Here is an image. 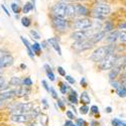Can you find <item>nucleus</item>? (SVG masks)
<instances>
[{
    "instance_id": "f257e3e1",
    "label": "nucleus",
    "mask_w": 126,
    "mask_h": 126,
    "mask_svg": "<svg viewBox=\"0 0 126 126\" xmlns=\"http://www.w3.org/2000/svg\"><path fill=\"white\" fill-rule=\"evenodd\" d=\"M111 12V8L106 3H98L92 11V16L96 19H104L105 16L109 15Z\"/></svg>"
},
{
    "instance_id": "f03ea898",
    "label": "nucleus",
    "mask_w": 126,
    "mask_h": 126,
    "mask_svg": "<svg viewBox=\"0 0 126 126\" xmlns=\"http://www.w3.org/2000/svg\"><path fill=\"white\" fill-rule=\"evenodd\" d=\"M118 57L115 54H109L100 62V69L102 71H108L115 67Z\"/></svg>"
},
{
    "instance_id": "7ed1b4c3",
    "label": "nucleus",
    "mask_w": 126,
    "mask_h": 126,
    "mask_svg": "<svg viewBox=\"0 0 126 126\" xmlns=\"http://www.w3.org/2000/svg\"><path fill=\"white\" fill-rule=\"evenodd\" d=\"M33 109V103L31 102H25V103H20L16 104L15 106L11 109V112L14 114H25L28 113L30 110Z\"/></svg>"
},
{
    "instance_id": "20e7f679",
    "label": "nucleus",
    "mask_w": 126,
    "mask_h": 126,
    "mask_svg": "<svg viewBox=\"0 0 126 126\" xmlns=\"http://www.w3.org/2000/svg\"><path fill=\"white\" fill-rule=\"evenodd\" d=\"M51 24L54 26V28L58 31H65L67 30V28L69 27V22L68 20L65 18H61V17H57V16H52L51 19Z\"/></svg>"
},
{
    "instance_id": "39448f33",
    "label": "nucleus",
    "mask_w": 126,
    "mask_h": 126,
    "mask_svg": "<svg viewBox=\"0 0 126 126\" xmlns=\"http://www.w3.org/2000/svg\"><path fill=\"white\" fill-rule=\"evenodd\" d=\"M93 34H94V32L90 28L86 29V30H77L71 34V38L76 40V41H80V40L89 39Z\"/></svg>"
},
{
    "instance_id": "423d86ee",
    "label": "nucleus",
    "mask_w": 126,
    "mask_h": 126,
    "mask_svg": "<svg viewBox=\"0 0 126 126\" xmlns=\"http://www.w3.org/2000/svg\"><path fill=\"white\" fill-rule=\"evenodd\" d=\"M107 55H109L107 47H100L96 48L95 50L93 51V54L90 57V59L93 62H95V63H100Z\"/></svg>"
},
{
    "instance_id": "0eeeda50",
    "label": "nucleus",
    "mask_w": 126,
    "mask_h": 126,
    "mask_svg": "<svg viewBox=\"0 0 126 126\" xmlns=\"http://www.w3.org/2000/svg\"><path fill=\"white\" fill-rule=\"evenodd\" d=\"M93 25V21L90 18H80L77 19L76 21L73 23V27L77 30H86L91 28Z\"/></svg>"
},
{
    "instance_id": "6e6552de",
    "label": "nucleus",
    "mask_w": 126,
    "mask_h": 126,
    "mask_svg": "<svg viewBox=\"0 0 126 126\" xmlns=\"http://www.w3.org/2000/svg\"><path fill=\"white\" fill-rule=\"evenodd\" d=\"M67 4L64 2H58L51 8V13L54 16L65 18L66 17V10H67Z\"/></svg>"
},
{
    "instance_id": "1a4fd4ad",
    "label": "nucleus",
    "mask_w": 126,
    "mask_h": 126,
    "mask_svg": "<svg viewBox=\"0 0 126 126\" xmlns=\"http://www.w3.org/2000/svg\"><path fill=\"white\" fill-rule=\"evenodd\" d=\"M93 47V44L89 39H85V40H80V41H76L75 44H73V48L77 51H84L90 49Z\"/></svg>"
},
{
    "instance_id": "9d476101",
    "label": "nucleus",
    "mask_w": 126,
    "mask_h": 126,
    "mask_svg": "<svg viewBox=\"0 0 126 126\" xmlns=\"http://www.w3.org/2000/svg\"><path fill=\"white\" fill-rule=\"evenodd\" d=\"M14 63V59L11 55H3L0 56V69H4L11 67Z\"/></svg>"
},
{
    "instance_id": "9b49d317",
    "label": "nucleus",
    "mask_w": 126,
    "mask_h": 126,
    "mask_svg": "<svg viewBox=\"0 0 126 126\" xmlns=\"http://www.w3.org/2000/svg\"><path fill=\"white\" fill-rule=\"evenodd\" d=\"M10 120L15 123H26L30 120V118L26 113L25 114H13L10 117Z\"/></svg>"
},
{
    "instance_id": "f8f14e48",
    "label": "nucleus",
    "mask_w": 126,
    "mask_h": 126,
    "mask_svg": "<svg viewBox=\"0 0 126 126\" xmlns=\"http://www.w3.org/2000/svg\"><path fill=\"white\" fill-rule=\"evenodd\" d=\"M105 36H106V33H105L104 31L102 30V31H99V32L94 33V34L89 38V40L91 41L93 45H95V44H98L99 41H101Z\"/></svg>"
},
{
    "instance_id": "ddd939ff",
    "label": "nucleus",
    "mask_w": 126,
    "mask_h": 126,
    "mask_svg": "<svg viewBox=\"0 0 126 126\" xmlns=\"http://www.w3.org/2000/svg\"><path fill=\"white\" fill-rule=\"evenodd\" d=\"M15 91V96L17 97H24L28 94H30V87L26 86H20L18 89L14 90Z\"/></svg>"
},
{
    "instance_id": "4468645a",
    "label": "nucleus",
    "mask_w": 126,
    "mask_h": 126,
    "mask_svg": "<svg viewBox=\"0 0 126 126\" xmlns=\"http://www.w3.org/2000/svg\"><path fill=\"white\" fill-rule=\"evenodd\" d=\"M75 7H76V15L77 16H86L89 14L88 9L84 5H82L80 3H75Z\"/></svg>"
},
{
    "instance_id": "2eb2a0df",
    "label": "nucleus",
    "mask_w": 126,
    "mask_h": 126,
    "mask_svg": "<svg viewBox=\"0 0 126 126\" xmlns=\"http://www.w3.org/2000/svg\"><path fill=\"white\" fill-rule=\"evenodd\" d=\"M47 43H48V45H50L52 47H54V49L58 52L59 56H62V49H61L60 44H59V41L57 40V38L51 37V38H49V39L47 40Z\"/></svg>"
},
{
    "instance_id": "dca6fc26",
    "label": "nucleus",
    "mask_w": 126,
    "mask_h": 126,
    "mask_svg": "<svg viewBox=\"0 0 126 126\" xmlns=\"http://www.w3.org/2000/svg\"><path fill=\"white\" fill-rule=\"evenodd\" d=\"M66 16H68V17H75V16H77V15H76L75 3H68V4H67Z\"/></svg>"
},
{
    "instance_id": "f3484780",
    "label": "nucleus",
    "mask_w": 126,
    "mask_h": 126,
    "mask_svg": "<svg viewBox=\"0 0 126 126\" xmlns=\"http://www.w3.org/2000/svg\"><path fill=\"white\" fill-rule=\"evenodd\" d=\"M15 96V91L14 90H10V91H4L0 93V100H8L11 99Z\"/></svg>"
},
{
    "instance_id": "a211bd4d",
    "label": "nucleus",
    "mask_w": 126,
    "mask_h": 126,
    "mask_svg": "<svg viewBox=\"0 0 126 126\" xmlns=\"http://www.w3.org/2000/svg\"><path fill=\"white\" fill-rule=\"evenodd\" d=\"M118 35H119V32H118L117 30H112L111 32L108 34V36H106L107 43H109V44H114L115 41L118 39Z\"/></svg>"
},
{
    "instance_id": "6ab92c4d",
    "label": "nucleus",
    "mask_w": 126,
    "mask_h": 126,
    "mask_svg": "<svg viewBox=\"0 0 126 126\" xmlns=\"http://www.w3.org/2000/svg\"><path fill=\"white\" fill-rule=\"evenodd\" d=\"M122 68H120V67H114V68L111 69V71L109 73V79H110V81H114L115 79L117 78V76H118V74L120 73V70Z\"/></svg>"
},
{
    "instance_id": "aec40b11",
    "label": "nucleus",
    "mask_w": 126,
    "mask_h": 126,
    "mask_svg": "<svg viewBox=\"0 0 126 126\" xmlns=\"http://www.w3.org/2000/svg\"><path fill=\"white\" fill-rule=\"evenodd\" d=\"M20 39H21V41L23 43V45L25 46V47H26V49H27L28 56H29L31 59H33V58H34V54L32 52V50H31V47H30V45H29V43H28V40H27L26 38H24L23 36H20Z\"/></svg>"
},
{
    "instance_id": "412c9836",
    "label": "nucleus",
    "mask_w": 126,
    "mask_h": 126,
    "mask_svg": "<svg viewBox=\"0 0 126 126\" xmlns=\"http://www.w3.org/2000/svg\"><path fill=\"white\" fill-rule=\"evenodd\" d=\"M8 84H9L10 86H13V87H20V86L23 85L22 80L20 79V78H18V77H13V78H11Z\"/></svg>"
},
{
    "instance_id": "4be33fe9",
    "label": "nucleus",
    "mask_w": 126,
    "mask_h": 126,
    "mask_svg": "<svg viewBox=\"0 0 126 126\" xmlns=\"http://www.w3.org/2000/svg\"><path fill=\"white\" fill-rule=\"evenodd\" d=\"M80 100H81V102H82L84 105H88V104H90V102H91V98H90V96L88 95L87 92H83V93L81 94Z\"/></svg>"
},
{
    "instance_id": "5701e85b",
    "label": "nucleus",
    "mask_w": 126,
    "mask_h": 126,
    "mask_svg": "<svg viewBox=\"0 0 126 126\" xmlns=\"http://www.w3.org/2000/svg\"><path fill=\"white\" fill-rule=\"evenodd\" d=\"M45 69H46V72H47V78H48L50 81L54 82L56 79H55V74H54V73H52V71H51V68H50L48 65H45Z\"/></svg>"
},
{
    "instance_id": "b1692460",
    "label": "nucleus",
    "mask_w": 126,
    "mask_h": 126,
    "mask_svg": "<svg viewBox=\"0 0 126 126\" xmlns=\"http://www.w3.org/2000/svg\"><path fill=\"white\" fill-rule=\"evenodd\" d=\"M30 47H31V50H32L33 54H35V55H37V56H40L41 47H40L39 44H37V43H33V45H32V46H30Z\"/></svg>"
},
{
    "instance_id": "393cba45",
    "label": "nucleus",
    "mask_w": 126,
    "mask_h": 126,
    "mask_svg": "<svg viewBox=\"0 0 126 126\" xmlns=\"http://www.w3.org/2000/svg\"><path fill=\"white\" fill-rule=\"evenodd\" d=\"M113 29H114V25H113V23L111 21H106L105 22V25L103 27V31L105 33L106 32H111Z\"/></svg>"
},
{
    "instance_id": "a878e982",
    "label": "nucleus",
    "mask_w": 126,
    "mask_h": 126,
    "mask_svg": "<svg viewBox=\"0 0 126 126\" xmlns=\"http://www.w3.org/2000/svg\"><path fill=\"white\" fill-rule=\"evenodd\" d=\"M69 101L71 103H74V104H77L78 103V94L76 91H72V93L69 95Z\"/></svg>"
},
{
    "instance_id": "bb28decb",
    "label": "nucleus",
    "mask_w": 126,
    "mask_h": 126,
    "mask_svg": "<svg viewBox=\"0 0 126 126\" xmlns=\"http://www.w3.org/2000/svg\"><path fill=\"white\" fill-rule=\"evenodd\" d=\"M33 5L32 4H31V2H26L25 4H24V6L22 7V12L23 13H28V12H30L31 11V10H32L33 9Z\"/></svg>"
},
{
    "instance_id": "cd10ccee",
    "label": "nucleus",
    "mask_w": 126,
    "mask_h": 126,
    "mask_svg": "<svg viewBox=\"0 0 126 126\" xmlns=\"http://www.w3.org/2000/svg\"><path fill=\"white\" fill-rule=\"evenodd\" d=\"M38 117H39V122L40 124L43 125V126H47V123H48V118L47 115H38Z\"/></svg>"
},
{
    "instance_id": "c85d7f7f",
    "label": "nucleus",
    "mask_w": 126,
    "mask_h": 126,
    "mask_svg": "<svg viewBox=\"0 0 126 126\" xmlns=\"http://www.w3.org/2000/svg\"><path fill=\"white\" fill-rule=\"evenodd\" d=\"M70 87L68 84H65V83H61V87H60V90H61V93L64 94V95H66V94L68 93Z\"/></svg>"
},
{
    "instance_id": "c756f323",
    "label": "nucleus",
    "mask_w": 126,
    "mask_h": 126,
    "mask_svg": "<svg viewBox=\"0 0 126 126\" xmlns=\"http://www.w3.org/2000/svg\"><path fill=\"white\" fill-rule=\"evenodd\" d=\"M117 94L118 96L121 97V98H124L126 96V90H125V86H122V87H119L117 89Z\"/></svg>"
},
{
    "instance_id": "7c9ffc66",
    "label": "nucleus",
    "mask_w": 126,
    "mask_h": 126,
    "mask_svg": "<svg viewBox=\"0 0 126 126\" xmlns=\"http://www.w3.org/2000/svg\"><path fill=\"white\" fill-rule=\"evenodd\" d=\"M21 24H22L23 26H25V27H29L30 24H31V21H30V19H29L28 17L24 16V17L21 18Z\"/></svg>"
},
{
    "instance_id": "2f4dec72",
    "label": "nucleus",
    "mask_w": 126,
    "mask_h": 126,
    "mask_svg": "<svg viewBox=\"0 0 126 126\" xmlns=\"http://www.w3.org/2000/svg\"><path fill=\"white\" fill-rule=\"evenodd\" d=\"M112 125L113 126H125V122L124 121H121L118 118H114L112 120Z\"/></svg>"
},
{
    "instance_id": "473e14b6",
    "label": "nucleus",
    "mask_w": 126,
    "mask_h": 126,
    "mask_svg": "<svg viewBox=\"0 0 126 126\" xmlns=\"http://www.w3.org/2000/svg\"><path fill=\"white\" fill-rule=\"evenodd\" d=\"M89 107H88V105H82V106L80 107V113L83 114V115H85V114H88L89 112Z\"/></svg>"
},
{
    "instance_id": "72a5a7b5",
    "label": "nucleus",
    "mask_w": 126,
    "mask_h": 126,
    "mask_svg": "<svg viewBox=\"0 0 126 126\" xmlns=\"http://www.w3.org/2000/svg\"><path fill=\"white\" fill-rule=\"evenodd\" d=\"M11 9H12V11L17 15L18 13H19V11H20V7H19V5L18 4H16V3H12L11 4Z\"/></svg>"
},
{
    "instance_id": "f704fd0d",
    "label": "nucleus",
    "mask_w": 126,
    "mask_h": 126,
    "mask_svg": "<svg viewBox=\"0 0 126 126\" xmlns=\"http://www.w3.org/2000/svg\"><path fill=\"white\" fill-rule=\"evenodd\" d=\"M22 83H23V85L26 86V87H30L31 85H32V81H31L30 78H25L24 80H22Z\"/></svg>"
},
{
    "instance_id": "c9c22d12",
    "label": "nucleus",
    "mask_w": 126,
    "mask_h": 126,
    "mask_svg": "<svg viewBox=\"0 0 126 126\" xmlns=\"http://www.w3.org/2000/svg\"><path fill=\"white\" fill-rule=\"evenodd\" d=\"M30 34L32 35V36H33L35 39H39V38H40V35H39V33L37 32L36 30H34V29H31V30H30Z\"/></svg>"
},
{
    "instance_id": "e433bc0d",
    "label": "nucleus",
    "mask_w": 126,
    "mask_h": 126,
    "mask_svg": "<svg viewBox=\"0 0 126 126\" xmlns=\"http://www.w3.org/2000/svg\"><path fill=\"white\" fill-rule=\"evenodd\" d=\"M9 88V84L8 83H2V84H0V91L1 92H3V91H5V90H7Z\"/></svg>"
},
{
    "instance_id": "4c0bfd02",
    "label": "nucleus",
    "mask_w": 126,
    "mask_h": 126,
    "mask_svg": "<svg viewBox=\"0 0 126 126\" xmlns=\"http://www.w3.org/2000/svg\"><path fill=\"white\" fill-rule=\"evenodd\" d=\"M65 77H66V80H67V81H68V82H69V83L71 84V85H74V84L76 83L75 79L73 78V77H71V76H67V75H66Z\"/></svg>"
},
{
    "instance_id": "58836bf2",
    "label": "nucleus",
    "mask_w": 126,
    "mask_h": 126,
    "mask_svg": "<svg viewBox=\"0 0 126 126\" xmlns=\"http://www.w3.org/2000/svg\"><path fill=\"white\" fill-rule=\"evenodd\" d=\"M76 125H77V126H85V125H86V122H85V120L82 119V118H78Z\"/></svg>"
},
{
    "instance_id": "ea45409f",
    "label": "nucleus",
    "mask_w": 126,
    "mask_h": 126,
    "mask_svg": "<svg viewBox=\"0 0 126 126\" xmlns=\"http://www.w3.org/2000/svg\"><path fill=\"white\" fill-rule=\"evenodd\" d=\"M58 73L61 76H63V77L66 76V71L64 70V68H63V67H58Z\"/></svg>"
},
{
    "instance_id": "a19ab883",
    "label": "nucleus",
    "mask_w": 126,
    "mask_h": 126,
    "mask_svg": "<svg viewBox=\"0 0 126 126\" xmlns=\"http://www.w3.org/2000/svg\"><path fill=\"white\" fill-rule=\"evenodd\" d=\"M49 92L51 93V96H52V98H54V99H59L58 94H57V92H56V90L54 88H49Z\"/></svg>"
},
{
    "instance_id": "79ce46f5",
    "label": "nucleus",
    "mask_w": 126,
    "mask_h": 126,
    "mask_svg": "<svg viewBox=\"0 0 126 126\" xmlns=\"http://www.w3.org/2000/svg\"><path fill=\"white\" fill-rule=\"evenodd\" d=\"M125 36H126V35H125V31H124V30L122 31V32H120V33H119V35H118V38L122 41L123 44L125 43Z\"/></svg>"
},
{
    "instance_id": "37998d69",
    "label": "nucleus",
    "mask_w": 126,
    "mask_h": 126,
    "mask_svg": "<svg viewBox=\"0 0 126 126\" xmlns=\"http://www.w3.org/2000/svg\"><path fill=\"white\" fill-rule=\"evenodd\" d=\"M110 84H111V86H112L114 89H116V90H117V89L119 88V83L116 82L115 80H114V81H110Z\"/></svg>"
},
{
    "instance_id": "c03bdc74",
    "label": "nucleus",
    "mask_w": 126,
    "mask_h": 126,
    "mask_svg": "<svg viewBox=\"0 0 126 126\" xmlns=\"http://www.w3.org/2000/svg\"><path fill=\"white\" fill-rule=\"evenodd\" d=\"M66 114H67V116H68V118H69L70 120H72V119H74V118H75L74 113H73L72 111H70V110H68V111L66 112Z\"/></svg>"
},
{
    "instance_id": "a18cd8bd",
    "label": "nucleus",
    "mask_w": 126,
    "mask_h": 126,
    "mask_svg": "<svg viewBox=\"0 0 126 126\" xmlns=\"http://www.w3.org/2000/svg\"><path fill=\"white\" fill-rule=\"evenodd\" d=\"M91 111H92L94 114H98V113H99V108H98V106H96V105H93V106L91 107Z\"/></svg>"
},
{
    "instance_id": "49530a36",
    "label": "nucleus",
    "mask_w": 126,
    "mask_h": 126,
    "mask_svg": "<svg viewBox=\"0 0 126 126\" xmlns=\"http://www.w3.org/2000/svg\"><path fill=\"white\" fill-rule=\"evenodd\" d=\"M41 84H43V86H44V88L46 89V91H47V92H49V87L47 86V81L43 80V81H41Z\"/></svg>"
},
{
    "instance_id": "de8ad7c7",
    "label": "nucleus",
    "mask_w": 126,
    "mask_h": 126,
    "mask_svg": "<svg viewBox=\"0 0 126 126\" xmlns=\"http://www.w3.org/2000/svg\"><path fill=\"white\" fill-rule=\"evenodd\" d=\"M81 85L83 87H87V82H86V79L85 78H82L81 79Z\"/></svg>"
},
{
    "instance_id": "09e8293b",
    "label": "nucleus",
    "mask_w": 126,
    "mask_h": 126,
    "mask_svg": "<svg viewBox=\"0 0 126 126\" xmlns=\"http://www.w3.org/2000/svg\"><path fill=\"white\" fill-rule=\"evenodd\" d=\"M57 100H58V105H59V106H60L62 109H64V108H65V105H64V103H63V102H62L60 99H57Z\"/></svg>"
},
{
    "instance_id": "8fccbe9b",
    "label": "nucleus",
    "mask_w": 126,
    "mask_h": 126,
    "mask_svg": "<svg viewBox=\"0 0 126 126\" xmlns=\"http://www.w3.org/2000/svg\"><path fill=\"white\" fill-rule=\"evenodd\" d=\"M1 7L3 8V10H4V12L6 13V15H7V16H10V13H9V11H8V10H7V8H6V7H5L3 4H1Z\"/></svg>"
},
{
    "instance_id": "3c124183",
    "label": "nucleus",
    "mask_w": 126,
    "mask_h": 126,
    "mask_svg": "<svg viewBox=\"0 0 126 126\" xmlns=\"http://www.w3.org/2000/svg\"><path fill=\"white\" fill-rule=\"evenodd\" d=\"M118 28H119V29H121V30H124V29H125V22L120 23V24H119V26H118Z\"/></svg>"
},
{
    "instance_id": "603ef678",
    "label": "nucleus",
    "mask_w": 126,
    "mask_h": 126,
    "mask_svg": "<svg viewBox=\"0 0 126 126\" xmlns=\"http://www.w3.org/2000/svg\"><path fill=\"white\" fill-rule=\"evenodd\" d=\"M90 124H91V126H98V125H99L98 121H95V120H92Z\"/></svg>"
},
{
    "instance_id": "864d4df0",
    "label": "nucleus",
    "mask_w": 126,
    "mask_h": 126,
    "mask_svg": "<svg viewBox=\"0 0 126 126\" xmlns=\"http://www.w3.org/2000/svg\"><path fill=\"white\" fill-rule=\"evenodd\" d=\"M65 126H73V122L71 120H68L65 122Z\"/></svg>"
},
{
    "instance_id": "5fc2aeb1",
    "label": "nucleus",
    "mask_w": 126,
    "mask_h": 126,
    "mask_svg": "<svg viewBox=\"0 0 126 126\" xmlns=\"http://www.w3.org/2000/svg\"><path fill=\"white\" fill-rule=\"evenodd\" d=\"M75 0H61V2H64V3H72Z\"/></svg>"
},
{
    "instance_id": "6e6d98bb",
    "label": "nucleus",
    "mask_w": 126,
    "mask_h": 126,
    "mask_svg": "<svg viewBox=\"0 0 126 126\" xmlns=\"http://www.w3.org/2000/svg\"><path fill=\"white\" fill-rule=\"evenodd\" d=\"M41 102H43V104L45 105V107L47 108V100L46 99H43V100H41Z\"/></svg>"
},
{
    "instance_id": "4d7b16f0",
    "label": "nucleus",
    "mask_w": 126,
    "mask_h": 126,
    "mask_svg": "<svg viewBox=\"0 0 126 126\" xmlns=\"http://www.w3.org/2000/svg\"><path fill=\"white\" fill-rule=\"evenodd\" d=\"M105 111H106L107 113H111L112 112V108L111 107H107L106 109H105Z\"/></svg>"
},
{
    "instance_id": "13d9d810",
    "label": "nucleus",
    "mask_w": 126,
    "mask_h": 126,
    "mask_svg": "<svg viewBox=\"0 0 126 126\" xmlns=\"http://www.w3.org/2000/svg\"><path fill=\"white\" fill-rule=\"evenodd\" d=\"M4 82H5L4 77H3V76H0V84H2V83H4Z\"/></svg>"
},
{
    "instance_id": "bf43d9fd",
    "label": "nucleus",
    "mask_w": 126,
    "mask_h": 126,
    "mask_svg": "<svg viewBox=\"0 0 126 126\" xmlns=\"http://www.w3.org/2000/svg\"><path fill=\"white\" fill-rule=\"evenodd\" d=\"M3 104H4V101L3 100H0V107L3 106Z\"/></svg>"
},
{
    "instance_id": "052dcab7",
    "label": "nucleus",
    "mask_w": 126,
    "mask_h": 126,
    "mask_svg": "<svg viewBox=\"0 0 126 126\" xmlns=\"http://www.w3.org/2000/svg\"><path fill=\"white\" fill-rule=\"evenodd\" d=\"M43 47H47V41H44L43 43Z\"/></svg>"
},
{
    "instance_id": "680f3d73",
    "label": "nucleus",
    "mask_w": 126,
    "mask_h": 126,
    "mask_svg": "<svg viewBox=\"0 0 126 126\" xmlns=\"http://www.w3.org/2000/svg\"><path fill=\"white\" fill-rule=\"evenodd\" d=\"M20 67H21V69H25L26 68V66L24 64H21V65H20Z\"/></svg>"
},
{
    "instance_id": "e2e57ef3",
    "label": "nucleus",
    "mask_w": 126,
    "mask_h": 126,
    "mask_svg": "<svg viewBox=\"0 0 126 126\" xmlns=\"http://www.w3.org/2000/svg\"><path fill=\"white\" fill-rule=\"evenodd\" d=\"M73 126H77V125H75V124H73Z\"/></svg>"
},
{
    "instance_id": "0e129e2a",
    "label": "nucleus",
    "mask_w": 126,
    "mask_h": 126,
    "mask_svg": "<svg viewBox=\"0 0 126 126\" xmlns=\"http://www.w3.org/2000/svg\"><path fill=\"white\" fill-rule=\"evenodd\" d=\"M0 74H1V71H0Z\"/></svg>"
}]
</instances>
